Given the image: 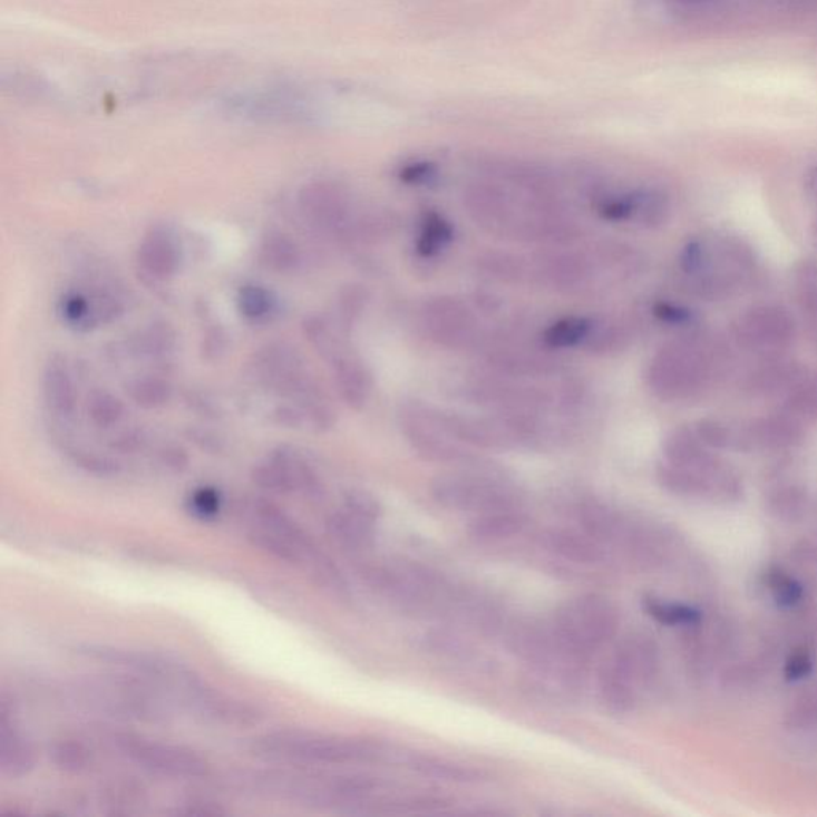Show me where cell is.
I'll return each mask as SVG.
<instances>
[{
	"instance_id": "1",
	"label": "cell",
	"mask_w": 817,
	"mask_h": 817,
	"mask_svg": "<svg viewBox=\"0 0 817 817\" xmlns=\"http://www.w3.org/2000/svg\"><path fill=\"white\" fill-rule=\"evenodd\" d=\"M254 757L292 767H323L371 761L379 748L362 739L315 733V731L279 730L257 736L247 746Z\"/></svg>"
},
{
	"instance_id": "2",
	"label": "cell",
	"mask_w": 817,
	"mask_h": 817,
	"mask_svg": "<svg viewBox=\"0 0 817 817\" xmlns=\"http://www.w3.org/2000/svg\"><path fill=\"white\" fill-rule=\"evenodd\" d=\"M679 264L683 275L690 279L691 290L701 298L720 299L745 279L752 269L753 256L741 240L711 236L687 243Z\"/></svg>"
},
{
	"instance_id": "3",
	"label": "cell",
	"mask_w": 817,
	"mask_h": 817,
	"mask_svg": "<svg viewBox=\"0 0 817 817\" xmlns=\"http://www.w3.org/2000/svg\"><path fill=\"white\" fill-rule=\"evenodd\" d=\"M302 329L307 340L331 368L343 402L354 410L364 409L371 399L375 383L366 362L347 342L346 332L340 331L323 317L317 315L307 318Z\"/></svg>"
},
{
	"instance_id": "4",
	"label": "cell",
	"mask_w": 817,
	"mask_h": 817,
	"mask_svg": "<svg viewBox=\"0 0 817 817\" xmlns=\"http://www.w3.org/2000/svg\"><path fill=\"white\" fill-rule=\"evenodd\" d=\"M711 379L706 351L689 340L668 343L649 362L645 380L661 401H689L702 393Z\"/></svg>"
},
{
	"instance_id": "5",
	"label": "cell",
	"mask_w": 817,
	"mask_h": 817,
	"mask_svg": "<svg viewBox=\"0 0 817 817\" xmlns=\"http://www.w3.org/2000/svg\"><path fill=\"white\" fill-rule=\"evenodd\" d=\"M553 628L565 645L586 658L612 641L619 630V612L610 599L584 594L561 605Z\"/></svg>"
},
{
	"instance_id": "6",
	"label": "cell",
	"mask_w": 817,
	"mask_h": 817,
	"mask_svg": "<svg viewBox=\"0 0 817 817\" xmlns=\"http://www.w3.org/2000/svg\"><path fill=\"white\" fill-rule=\"evenodd\" d=\"M431 495L444 508L480 514L513 509L517 498L505 479L484 471L438 476L431 483Z\"/></svg>"
},
{
	"instance_id": "7",
	"label": "cell",
	"mask_w": 817,
	"mask_h": 817,
	"mask_svg": "<svg viewBox=\"0 0 817 817\" xmlns=\"http://www.w3.org/2000/svg\"><path fill=\"white\" fill-rule=\"evenodd\" d=\"M114 748L143 770L173 779H200L208 776L210 763L195 750L166 745L144 736L116 733Z\"/></svg>"
},
{
	"instance_id": "8",
	"label": "cell",
	"mask_w": 817,
	"mask_h": 817,
	"mask_svg": "<svg viewBox=\"0 0 817 817\" xmlns=\"http://www.w3.org/2000/svg\"><path fill=\"white\" fill-rule=\"evenodd\" d=\"M398 421L409 446L425 460L468 467L480 464L479 458L465 444L450 438L432 421L425 402H402L398 409Z\"/></svg>"
},
{
	"instance_id": "9",
	"label": "cell",
	"mask_w": 817,
	"mask_h": 817,
	"mask_svg": "<svg viewBox=\"0 0 817 817\" xmlns=\"http://www.w3.org/2000/svg\"><path fill=\"white\" fill-rule=\"evenodd\" d=\"M302 216L317 231L340 240H353L360 214L346 191L331 183L309 184L299 192Z\"/></svg>"
},
{
	"instance_id": "10",
	"label": "cell",
	"mask_w": 817,
	"mask_h": 817,
	"mask_svg": "<svg viewBox=\"0 0 817 817\" xmlns=\"http://www.w3.org/2000/svg\"><path fill=\"white\" fill-rule=\"evenodd\" d=\"M421 323L432 342L450 350L478 346L480 324L475 312L453 295H436L421 307Z\"/></svg>"
},
{
	"instance_id": "11",
	"label": "cell",
	"mask_w": 817,
	"mask_h": 817,
	"mask_svg": "<svg viewBox=\"0 0 817 817\" xmlns=\"http://www.w3.org/2000/svg\"><path fill=\"white\" fill-rule=\"evenodd\" d=\"M739 346L752 351L789 349L797 334L792 315L778 305H759L742 313L735 323Z\"/></svg>"
},
{
	"instance_id": "12",
	"label": "cell",
	"mask_w": 817,
	"mask_h": 817,
	"mask_svg": "<svg viewBox=\"0 0 817 817\" xmlns=\"http://www.w3.org/2000/svg\"><path fill=\"white\" fill-rule=\"evenodd\" d=\"M465 398L497 412L542 414L551 406V397L539 388L519 386L502 379H479L468 383Z\"/></svg>"
},
{
	"instance_id": "13",
	"label": "cell",
	"mask_w": 817,
	"mask_h": 817,
	"mask_svg": "<svg viewBox=\"0 0 817 817\" xmlns=\"http://www.w3.org/2000/svg\"><path fill=\"white\" fill-rule=\"evenodd\" d=\"M183 246L179 236L164 224L153 225L144 234L138 247V265L143 275L154 283H165L179 272Z\"/></svg>"
},
{
	"instance_id": "14",
	"label": "cell",
	"mask_w": 817,
	"mask_h": 817,
	"mask_svg": "<svg viewBox=\"0 0 817 817\" xmlns=\"http://www.w3.org/2000/svg\"><path fill=\"white\" fill-rule=\"evenodd\" d=\"M37 765L35 746L20 733L14 723L13 701L0 697V772L6 778L20 779L31 775Z\"/></svg>"
},
{
	"instance_id": "15",
	"label": "cell",
	"mask_w": 817,
	"mask_h": 817,
	"mask_svg": "<svg viewBox=\"0 0 817 817\" xmlns=\"http://www.w3.org/2000/svg\"><path fill=\"white\" fill-rule=\"evenodd\" d=\"M531 262L532 280L557 291L582 290L593 276L590 259L571 251L539 254Z\"/></svg>"
},
{
	"instance_id": "16",
	"label": "cell",
	"mask_w": 817,
	"mask_h": 817,
	"mask_svg": "<svg viewBox=\"0 0 817 817\" xmlns=\"http://www.w3.org/2000/svg\"><path fill=\"white\" fill-rule=\"evenodd\" d=\"M192 711L206 722L222 727L247 728L262 723L265 713L257 706L235 700L214 689H206L191 706Z\"/></svg>"
},
{
	"instance_id": "17",
	"label": "cell",
	"mask_w": 817,
	"mask_h": 817,
	"mask_svg": "<svg viewBox=\"0 0 817 817\" xmlns=\"http://www.w3.org/2000/svg\"><path fill=\"white\" fill-rule=\"evenodd\" d=\"M43 399L54 416L70 419L76 412L77 395L68 361L61 354H54L47 361L42 379Z\"/></svg>"
},
{
	"instance_id": "18",
	"label": "cell",
	"mask_w": 817,
	"mask_h": 817,
	"mask_svg": "<svg viewBox=\"0 0 817 817\" xmlns=\"http://www.w3.org/2000/svg\"><path fill=\"white\" fill-rule=\"evenodd\" d=\"M376 524L375 521L342 506L329 514L324 526H327L329 537L340 546L351 551H361L375 545Z\"/></svg>"
},
{
	"instance_id": "19",
	"label": "cell",
	"mask_w": 817,
	"mask_h": 817,
	"mask_svg": "<svg viewBox=\"0 0 817 817\" xmlns=\"http://www.w3.org/2000/svg\"><path fill=\"white\" fill-rule=\"evenodd\" d=\"M269 454L286 468L295 494H301L309 500H321L324 497L323 480L302 450L294 446H279Z\"/></svg>"
},
{
	"instance_id": "20",
	"label": "cell",
	"mask_w": 817,
	"mask_h": 817,
	"mask_svg": "<svg viewBox=\"0 0 817 817\" xmlns=\"http://www.w3.org/2000/svg\"><path fill=\"white\" fill-rule=\"evenodd\" d=\"M543 545L576 564H601L605 561L604 545L586 532L549 531L543 535Z\"/></svg>"
},
{
	"instance_id": "21",
	"label": "cell",
	"mask_w": 817,
	"mask_h": 817,
	"mask_svg": "<svg viewBox=\"0 0 817 817\" xmlns=\"http://www.w3.org/2000/svg\"><path fill=\"white\" fill-rule=\"evenodd\" d=\"M805 376L804 368L794 361L765 362L748 379V390L756 397H778L789 393Z\"/></svg>"
},
{
	"instance_id": "22",
	"label": "cell",
	"mask_w": 817,
	"mask_h": 817,
	"mask_svg": "<svg viewBox=\"0 0 817 817\" xmlns=\"http://www.w3.org/2000/svg\"><path fill=\"white\" fill-rule=\"evenodd\" d=\"M797 421L789 414L753 420L746 430L738 431V442L789 446L800 438L801 431Z\"/></svg>"
},
{
	"instance_id": "23",
	"label": "cell",
	"mask_w": 817,
	"mask_h": 817,
	"mask_svg": "<svg viewBox=\"0 0 817 817\" xmlns=\"http://www.w3.org/2000/svg\"><path fill=\"white\" fill-rule=\"evenodd\" d=\"M259 261L265 269L280 275L295 272L302 264L301 247L283 232L272 231L259 245Z\"/></svg>"
},
{
	"instance_id": "24",
	"label": "cell",
	"mask_w": 817,
	"mask_h": 817,
	"mask_svg": "<svg viewBox=\"0 0 817 817\" xmlns=\"http://www.w3.org/2000/svg\"><path fill=\"white\" fill-rule=\"evenodd\" d=\"M697 431L680 427L665 436L663 450L669 464L683 468L708 467L709 456Z\"/></svg>"
},
{
	"instance_id": "25",
	"label": "cell",
	"mask_w": 817,
	"mask_h": 817,
	"mask_svg": "<svg viewBox=\"0 0 817 817\" xmlns=\"http://www.w3.org/2000/svg\"><path fill=\"white\" fill-rule=\"evenodd\" d=\"M409 767L419 775L425 776V778L439 779L444 782L476 784L486 781V775L483 771L465 767V765L456 763V761L436 759V757H410Z\"/></svg>"
},
{
	"instance_id": "26",
	"label": "cell",
	"mask_w": 817,
	"mask_h": 817,
	"mask_svg": "<svg viewBox=\"0 0 817 817\" xmlns=\"http://www.w3.org/2000/svg\"><path fill=\"white\" fill-rule=\"evenodd\" d=\"M526 517L514 513L513 509L480 514L469 527V534L479 542H498L521 534L526 527Z\"/></svg>"
},
{
	"instance_id": "27",
	"label": "cell",
	"mask_w": 817,
	"mask_h": 817,
	"mask_svg": "<svg viewBox=\"0 0 817 817\" xmlns=\"http://www.w3.org/2000/svg\"><path fill=\"white\" fill-rule=\"evenodd\" d=\"M631 329L619 320L594 321L593 329L583 343L587 353L597 357H612L630 347Z\"/></svg>"
},
{
	"instance_id": "28",
	"label": "cell",
	"mask_w": 817,
	"mask_h": 817,
	"mask_svg": "<svg viewBox=\"0 0 817 817\" xmlns=\"http://www.w3.org/2000/svg\"><path fill=\"white\" fill-rule=\"evenodd\" d=\"M454 234V225L442 214L435 210L425 211L416 240V253L424 259L436 257L453 242Z\"/></svg>"
},
{
	"instance_id": "29",
	"label": "cell",
	"mask_w": 817,
	"mask_h": 817,
	"mask_svg": "<svg viewBox=\"0 0 817 817\" xmlns=\"http://www.w3.org/2000/svg\"><path fill=\"white\" fill-rule=\"evenodd\" d=\"M236 309L250 323H268L276 315L279 299L264 284H243L236 294Z\"/></svg>"
},
{
	"instance_id": "30",
	"label": "cell",
	"mask_w": 817,
	"mask_h": 817,
	"mask_svg": "<svg viewBox=\"0 0 817 817\" xmlns=\"http://www.w3.org/2000/svg\"><path fill=\"white\" fill-rule=\"evenodd\" d=\"M594 320L587 317H564L554 321L543 332L542 340L546 349L565 350L573 347H583L593 329Z\"/></svg>"
},
{
	"instance_id": "31",
	"label": "cell",
	"mask_w": 817,
	"mask_h": 817,
	"mask_svg": "<svg viewBox=\"0 0 817 817\" xmlns=\"http://www.w3.org/2000/svg\"><path fill=\"white\" fill-rule=\"evenodd\" d=\"M59 315L76 331L88 332L99 327L95 294L88 295L82 291L66 292L59 301Z\"/></svg>"
},
{
	"instance_id": "32",
	"label": "cell",
	"mask_w": 817,
	"mask_h": 817,
	"mask_svg": "<svg viewBox=\"0 0 817 817\" xmlns=\"http://www.w3.org/2000/svg\"><path fill=\"white\" fill-rule=\"evenodd\" d=\"M479 269L506 283L532 280V262L506 253H487L478 259Z\"/></svg>"
},
{
	"instance_id": "33",
	"label": "cell",
	"mask_w": 817,
	"mask_h": 817,
	"mask_svg": "<svg viewBox=\"0 0 817 817\" xmlns=\"http://www.w3.org/2000/svg\"><path fill=\"white\" fill-rule=\"evenodd\" d=\"M128 397L143 409H158L172 399V386L161 377H136L127 386Z\"/></svg>"
},
{
	"instance_id": "34",
	"label": "cell",
	"mask_w": 817,
	"mask_h": 817,
	"mask_svg": "<svg viewBox=\"0 0 817 817\" xmlns=\"http://www.w3.org/2000/svg\"><path fill=\"white\" fill-rule=\"evenodd\" d=\"M786 412L798 421H817V372L801 377L787 393Z\"/></svg>"
},
{
	"instance_id": "35",
	"label": "cell",
	"mask_w": 817,
	"mask_h": 817,
	"mask_svg": "<svg viewBox=\"0 0 817 817\" xmlns=\"http://www.w3.org/2000/svg\"><path fill=\"white\" fill-rule=\"evenodd\" d=\"M48 757L59 771L68 775H80L91 765L90 750L82 742L72 739L54 742L48 749Z\"/></svg>"
},
{
	"instance_id": "36",
	"label": "cell",
	"mask_w": 817,
	"mask_h": 817,
	"mask_svg": "<svg viewBox=\"0 0 817 817\" xmlns=\"http://www.w3.org/2000/svg\"><path fill=\"white\" fill-rule=\"evenodd\" d=\"M635 197H638V208H635L634 221L650 228L660 227L668 222L671 203L663 192L656 188H638Z\"/></svg>"
},
{
	"instance_id": "37",
	"label": "cell",
	"mask_w": 817,
	"mask_h": 817,
	"mask_svg": "<svg viewBox=\"0 0 817 817\" xmlns=\"http://www.w3.org/2000/svg\"><path fill=\"white\" fill-rule=\"evenodd\" d=\"M645 612L665 626H690L700 623V610L690 605L678 604V602H665L660 599H645L643 601Z\"/></svg>"
},
{
	"instance_id": "38",
	"label": "cell",
	"mask_w": 817,
	"mask_h": 817,
	"mask_svg": "<svg viewBox=\"0 0 817 817\" xmlns=\"http://www.w3.org/2000/svg\"><path fill=\"white\" fill-rule=\"evenodd\" d=\"M247 542L270 556L291 565H302V556L288 539L280 537L269 528L254 526L246 534Z\"/></svg>"
},
{
	"instance_id": "39",
	"label": "cell",
	"mask_w": 817,
	"mask_h": 817,
	"mask_svg": "<svg viewBox=\"0 0 817 817\" xmlns=\"http://www.w3.org/2000/svg\"><path fill=\"white\" fill-rule=\"evenodd\" d=\"M88 419L96 428L114 427L124 417L125 406L116 397L106 390L91 391L87 402Z\"/></svg>"
},
{
	"instance_id": "40",
	"label": "cell",
	"mask_w": 817,
	"mask_h": 817,
	"mask_svg": "<svg viewBox=\"0 0 817 817\" xmlns=\"http://www.w3.org/2000/svg\"><path fill=\"white\" fill-rule=\"evenodd\" d=\"M369 304V291L361 284H349L339 294L338 324L340 331L349 334Z\"/></svg>"
},
{
	"instance_id": "41",
	"label": "cell",
	"mask_w": 817,
	"mask_h": 817,
	"mask_svg": "<svg viewBox=\"0 0 817 817\" xmlns=\"http://www.w3.org/2000/svg\"><path fill=\"white\" fill-rule=\"evenodd\" d=\"M222 495L216 487L202 486L192 492L187 498V512L198 521L217 519L222 512Z\"/></svg>"
},
{
	"instance_id": "42",
	"label": "cell",
	"mask_w": 817,
	"mask_h": 817,
	"mask_svg": "<svg viewBox=\"0 0 817 817\" xmlns=\"http://www.w3.org/2000/svg\"><path fill=\"white\" fill-rule=\"evenodd\" d=\"M635 208H638L635 191L620 195H605L597 202L599 216L609 222L634 221Z\"/></svg>"
},
{
	"instance_id": "43",
	"label": "cell",
	"mask_w": 817,
	"mask_h": 817,
	"mask_svg": "<svg viewBox=\"0 0 817 817\" xmlns=\"http://www.w3.org/2000/svg\"><path fill=\"white\" fill-rule=\"evenodd\" d=\"M68 457L77 468L82 469L88 475L96 476V478H113L120 471V465L116 460L99 456V454L91 453V450L69 449Z\"/></svg>"
},
{
	"instance_id": "44",
	"label": "cell",
	"mask_w": 817,
	"mask_h": 817,
	"mask_svg": "<svg viewBox=\"0 0 817 817\" xmlns=\"http://www.w3.org/2000/svg\"><path fill=\"white\" fill-rule=\"evenodd\" d=\"M428 649L432 652L442 654V656L456 658V660H471L476 654L475 646L469 642H465L464 639L457 638L456 634L450 632H432L428 634L427 639Z\"/></svg>"
},
{
	"instance_id": "45",
	"label": "cell",
	"mask_w": 817,
	"mask_h": 817,
	"mask_svg": "<svg viewBox=\"0 0 817 817\" xmlns=\"http://www.w3.org/2000/svg\"><path fill=\"white\" fill-rule=\"evenodd\" d=\"M795 284L806 312L817 317V265L804 262L795 272Z\"/></svg>"
},
{
	"instance_id": "46",
	"label": "cell",
	"mask_w": 817,
	"mask_h": 817,
	"mask_svg": "<svg viewBox=\"0 0 817 817\" xmlns=\"http://www.w3.org/2000/svg\"><path fill=\"white\" fill-rule=\"evenodd\" d=\"M342 506L343 508L350 509V512L375 521V523H379L383 514V506L379 502V498L375 494H371V492L362 489L346 492L342 498Z\"/></svg>"
},
{
	"instance_id": "47",
	"label": "cell",
	"mask_w": 817,
	"mask_h": 817,
	"mask_svg": "<svg viewBox=\"0 0 817 817\" xmlns=\"http://www.w3.org/2000/svg\"><path fill=\"white\" fill-rule=\"evenodd\" d=\"M697 435L700 436L706 446L711 447H730L731 444L738 442V431L728 427L720 420L704 419L694 428Z\"/></svg>"
},
{
	"instance_id": "48",
	"label": "cell",
	"mask_w": 817,
	"mask_h": 817,
	"mask_svg": "<svg viewBox=\"0 0 817 817\" xmlns=\"http://www.w3.org/2000/svg\"><path fill=\"white\" fill-rule=\"evenodd\" d=\"M771 591L776 604L782 609L794 607V605L800 602L801 596H804L801 584L789 578V576L782 575V573L772 575Z\"/></svg>"
},
{
	"instance_id": "49",
	"label": "cell",
	"mask_w": 817,
	"mask_h": 817,
	"mask_svg": "<svg viewBox=\"0 0 817 817\" xmlns=\"http://www.w3.org/2000/svg\"><path fill=\"white\" fill-rule=\"evenodd\" d=\"M139 343L143 353H165L175 343V332L172 331V328L166 327V324H155V327L147 329L146 332L140 334Z\"/></svg>"
},
{
	"instance_id": "50",
	"label": "cell",
	"mask_w": 817,
	"mask_h": 817,
	"mask_svg": "<svg viewBox=\"0 0 817 817\" xmlns=\"http://www.w3.org/2000/svg\"><path fill=\"white\" fill-rule=\"evenodd\" d=\"M653 315L658 320L672 327H683L693 321V313L685 307L672 304V302H656L653 307Z\"/></svg>"
},
{
	"instance_id": "51",
	"label": "cell",
	"mask_w": 817,
	"mask_h": 817,
	"mask_svg": "<svg viewBox=\"0 0 817 817\" xmlns=\"http://www.w3.org/2000/svg\"><path fill=\"white\" fill-rule=\"evenodd\" d=\"M438 175L436 166L430 162H417V164H410L399 172V179L409 186H424V184H430Z\"/></svg>"
},
{
	"instance_id": "52",
	"label": "cell",
	"mask_w": 817,
	"mask_h": 817,
	"mask_svg": "<svg viewBox=\"0 0 817 817\" xmlns=\"http://www.w3.org/2000/svg\"><path fill=\"white\" fill-rule=\"evenodd\" d=\"M811 669L813 661L811 658H809V654L798 652L794 653L792 656L787 660L786 671L784 672H786V679L789 680V682H797V680L808 678V675L811 674Z\"/></svg>"
},
{
	"instance_id": "53",
	"label": "cell",
	"mask_w": 817,
	"mask_h": 817,
	"mask_svg": "<svg viewBox=\"0 0 817 817\" xmlns=\"http://www.w3.org/2000/svg\"><path fill=\"white\" fill-rule=\"evenodd\" d=\"M177 815L187 817H214L225 816L227 815V811H225L220 804H214V801L197 800L188 801V804L184 805L183 808L177 811Z\"/></svg>"
},
{
	"instance_id": "54",
	"label": "cell",
	"mask_w": 817,
	"mask_h": 817,
	"mask_svg": "<svg viewBox=\"0 0 817 817\" xmlns=\"http://www.w3.org/2000/svg\"><path fill=\"white\" fill-rule=\"evenodd\" d=\"M144 442H146V439H144L143 431L132 430L118 435L110 444V447L120 454H135L143 449Z\"/></svg>"
},
{
	"instance_id": "55",
	"label": "cell",
	"mask_w": 817,
	"mask_h": 817,
	"mask_svg": "<svg viewBox=\"0 0 817 817\" xmlns=\"http://www.w3.org/2000/svg\"><path fill=\"white\" fill-rule=\"evenodd\" d=\"M161 461L165 468L172 469V471L179 473L187 468V456L181 449H165L161 454Z\"/></svg>"
},
{
	"instance_id": "56",
	"label": "cell",
	"mask_w": 817,
	"mask_h": 817,
	"mask_svg": "<svg viewBox=\"0 0 817 817\" xmlns=\"http://www.w3.org/2000/svg\"><path fill=\"white\" fill-rule=\"evenodd\" d=\"M665 2L682 12H702L712 9L719 0H665Z\"/></svg>"
},
{
	"instance_id": "57",
	"label": "cell",
	"mask_w": 817,
	"mask_h": 817,
	"mask_svg": "<svg viewBox=\"0 0 817 817\" xmlns=\"http://www.w3.org/2000/svg\"><path fill=\"white\" fill-rule=\"evenodd\" d=\"M805 188L808 192L809 197L817 200V166L809 169L808 175L805 177Z\"/></svg>"
},
{
	"instance_id": "58",
	"label": "cell",
	"mask_w": 817,
	"mask_h": 817,
	"mask_svg": "<svg viewBox=\"0 0 817 817\" xmlns=\"http://www.w3.org/2000/svg\"><path fill=\"white\" fill-rule=\"evenodd\" d=\"M815 234L817 236V220L815 221Z\"/></svg>"
}]
</instances>
